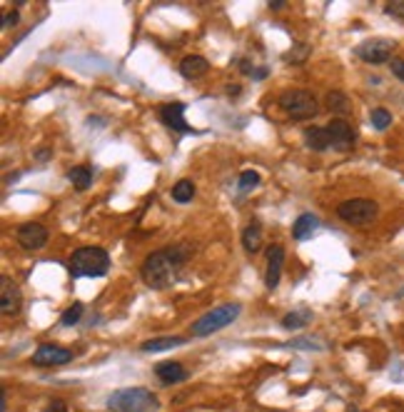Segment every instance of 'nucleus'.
I'll return each mask as SVG.
<instances>
[{
  "label": "nucleus",
  "instance_id": "24",
  "mask_svg": "<svg viewBox=\"0 0 404 412\" xmlns=\"http://www.w3.org/2000/svg\"><path fill=\"white\" fill-rule=\"evenodd\" d=\"M309 53H312V48H309L307 43H295V48L289 50V53H285L282 58H285V62H295V65H302V62L309 58Z\"/></svg>",
  "mask_w": 404,
  "mask_h": 412
},
{
  "label": "nucleus",
  "instance_id": "13",
  "mask_svg": "<svg viewBox=\"0 0 404 412\" xmlns=\"http://www.w3.org/2000/svg\"><path fill=\"white\" fill-rule=\"evenodd\" d=\"M282 268H285V247L272 245L268 250V273H265V285H268V290H274L280 285Z\"/></svg>",
  "mask_w": 404,
  "mask_h": 412
},
{
  "label": "nucleus",
  "instance_id": "19",
  "mask_svg": "<svg viewBox=\"0 0 404 412\" xmlns=\"http://www.w3.org/2000/svg\"><path fill=\"white\" fill-rule=\"evenodd\" d=\"M187 340L180 335H165V337H155V340H147L143 343L140 350L143 352H165V350H172V347H180V345H185Z\"/></svg>",
  "mask_w": 404,
  "mask_h": 412
},
{
  "label": "nucleus",
  "instance_id": "34",
  "mask_svg": "<svg viewBox=\"0 0 404 412\" xmlns=\"http://www.w3.org/2000/svg\"><path fill=\"white\" fill-rule=\"evenodd\" d=\"M8 410V390H3V400H0V412Z\"/></svg>",
  "mask_w": 404,
  "mask_h": 412
},
{
  "label": "nucleus",
  "instance_id": "7",
  "mask_svg": "<svg viewBox=\"0 0 404 412\" xmlns=\"http://www.w3.org/2000/svg\"><path fill=\"white\" fill-rule=\"evenodd\" d=\"M357 58L370 65H382L392 58L394 53V41H387V38H375V41H364L362 45H357Z\"/></svg>",
  "mask_w": 404,
  "mask_h": 412
},
{
  "label": "nucleus",
  "instance_id": "18",
  "mask_svg": "<svg viewBox=\"0 0 404 412\" xmlns=\"http://www.w3.org/2000/svg\"><path fill=\"white\" fill-rule=\"evenodd\" d=\"M242 247H245V253L254 255L260 253L262 247V225L257 222V220H252L250 225L242 230Z\"/></svg>",
  "mask_w": 404,
  "mask_h": 412
},
{
  "label": "nucleus",
  "instance_id": "5",
  "mask_svg": "<svg viewBox=\"0 0 404 412\" xmlns=\"http://www.w3.org/2000/svg\"><path fill=\"white\" fill-rule=\"evenodd\" d=\"M282 113L295 120H309L320 113V105H317V98L309 93V90H285L280 98H277Z\"/></svg>",
  "mask_w": 404,
  "mask_h": 412
},
{
  "label": "nucleus",
  "instance_id": "6",
  "mask_svg": "<svg viewBox=\"0 0 404 412\" xmlns=\"http://www.w3.org/2000/svg\"><path fill=\"white\" fill-rule=\"evenodd\" d=\"M337 215L352 227H364L372 225L379 215V205L370 198H352L344 200L342 205L337 207Z\"/></svg>",
  "mask_w": 404,
  "mask_h": 412
},
{
  "label": "nucleus",
  "instance_id": "33",
  "mask_svg": "<svg viewBox=\"0 0 404 412\" xmlns=\"http://www.w3.org/2000/svg\"><path fill=\"white\" fill-rule=\"evenodd\" d=\"M35 158L40 160V163H48V158H50V150H48V148H40V150H35Z\"/></svg>",
  "mask_w": 404,
  "mask_h": 412
},
{
  "label": "nucleus",
  "instance_id": "16",
  "mask_svg": "<svg viewBox=\"0 0 404 412\" xmlns=\"http://www.w3.org/2000/svg\"><path fill=\"white\" fill-rule=\"evenodd\" d=\"M305 145H307L309 150H315V152L329 150V148H332V143H329L327 128H317V125L307 128V130H305Z\"/></svg>",
  "mask_w": 404,
  "mask_h": 412
},
{
  "label": "nucleus",
  "instance_id": "10",
  "mask_svg": "<svg viewBox=\"0 0 404 412\" xmlns=\"http://www.w3.org/2000/svg\"><path fill=\"white\" fill-rule=\"evenodd\" d=\"M23 308V293L18 288V282L10 280L8 275L0 277V310L3 315H18Z\"/></svg>",
  "mask_w": 404,
  "mask_h": 412
},
{
  "label": "nucleus",
  "instance_id": "30",
  "mask_svg": "<svg viewBox=\"0 0 404 412\" xmlns=\"http://www.w3.org/2000/svg\"><path fill=\"white\" fill-rule=\"evenodd\" d=\"M45 412H68V405H65L62 400H53V402L45 407Z\"/></svg>",
  "mask_w": 404,
  "mask_h": 412
},
{
  "label": "nucleus",
  "instance_id": "35",
  "mask_svg": "<svg viewBox=\"0 0 404 412\" xmlns=\"http://www.w3.org/2000/svg\"><path fill=\"white\" fill-rule=\"evenodd\" d=\"M280 8H285V3H280V0H277V3H270V10H280Z\"/></svg>",
  "mask_w": 404,
  "mask_h": 412
},
{
  "label": "nucleus",
  "instance_id": "29",
  "mask_svg": "<svg viewBox=\"0 0 404 412\" xmlns=\"http://www.w3.org/2000/svg\"><path fill=\"white\" fill-rule=\"evenodd\" d=\"M390 68H392V73H394V76H397L399 80L404 82V58H394Z\"/></svg>",
  "mask_w": 404,
  "mask_h": 412
},
{
  "label": "nucleus",
  "instance_id": "17",
  "mask_svg": "<svg viewBox=\"0 0 404 412\" xmlns=\"http://www.w3.org/2000/svg\"><path fill=\"white\" fill-rule=\"evenodd\" d=\"M317 227H320V220H317V215L312 213H302L300 218L295 220V225H292V238L295 240H307V238H312V233H315Z\"/></svg>",
  "mask_w": 404,
  "mask_h": 412
},
{
  "label": "nucleus",
  "instance_id": "12",
  "mask_svg": "<svg viewBox=\"0 0 404 412\" xmlns=\"http://www.w3.org/2000/svg\"><path fill=\"white\" fill-rule=\"evenodd\" d=\"M160 120L163 125L172 128L175 133H198L195 128L185 123V103H167V105H160L158 110Z\"/></svg>",
  "mask_w": 404,
  "mask_h": 412
},
{
  "label": "nucleus",
  "instance_id": "26",
  "mask_svg": "<svg viewBox=\"0 0 404 412\" xmlns=\"http://www.w3.org/2000/svg\"><path fill=\"white\" fill-rule=\"evenodd\" d=\"M372 125L377 128V130H387L392 125V113L390 110H384V108H375L372 110V115H370Z\"/></svg>",
  "mask_w": 404,
  "mask_h": 412
},
{
  "label": "nucleus",
  "instance_id": "14",
  "mask_svg": "<svg viewBox=\"0 0 404 412\" xmlns=\"http://www.w3.org/2000/svg\"><path fill=\"white\" fill-rule=\"evenodd\" d=\"M155 375L163 385H180L187 380V370L175 360H167V363L155 365Z\"/></svg>",
  "mask_w": 404,
  "mask_h": 412
},
{
  "label": "nucleus",
  "instance_id": "3",
  "mask_svg": "<svg viewBox=\"0 0 404 412\" xmlns=\"http://www.w3.org/2000/svg\"><path fill=\"white\" fill-rule=\"evenodd\" d=\"M108 407L112 412H158V398L145 387H125L110 395Z\"/></svg>",
  "mask_w": 404,
  "mask_h": 412
},
{
  "label": "nucleus",
  "instance_id": "11",
  "mask_svg": "<svg viewBox=\"0 0 404 412\" xmlns=\"http://www.w3.org/2000/svg\"><path fill=\"white\" fill-rule=\"evenodd\" d=\"M73 360V352L60 345H40L33 355V365L38 367H58V365H68Z\"/></svg>",
  "mask_w": 404,
  "mask_h": 412
},
{
  "label": "nucleus",
  "instance_id": "2",
  "mask_svg": "<svg viewBox=\"0 0 404 412\" xmlns=\"http://www.w3.org/2000/svg\"><path fill=\"white\" fill-rule=\"evenodd\" d=\"M110 270V255L108 250L95 245L78 247L70 255V275L73 277H103Z\"/></svg>",
  "mask_w": 404,
  "mask_h": 412
},
{
  "label": "nucleus",
  "instance_id": "23",
  "mask_svg": "<svg viewBox=\"0 0 404 412\" xmlns=\"http://www.w3.org/2000/svg\"><path fill=\"white\" fill-rule=\"evenodd\" d=\"M312 320V312L309 310H295V312H287L282 317V328L285 330H300Z\"/></svg>",
  "mask_w": 404,
  "mask_h": 412
},
{
  "label": "nucleus",
  "instance_id": "22",
  "mask_svg": "<svg viewBox=\"0 0 404 412\" xmlns=\"http://www.w3.org/2000/svg\"><path fill=\"white\" fill-rule=\"evenodd\" d=\"M192 198H195V183H192V180L182 178L172 185V200H175V203L185 205V203H190Z\"/></svg>",
  "mask_w": 404,
  "mask_h": 412
},
{
  "label": "nucleus",
  "instance_id": "21",
  "mask_svg": "<svg viewBox=\"0 0 404 412\" xmlns=\"http://www.w3.org/2000/svg\"><path fill=\"white\" fill-rule=\"evenodd\" d=\"M324 100H327V108L332 110V113H337V115H347L352 110V103L347 100L344 93H340V90H329Z\"/></svg>",
  "mask_w": 404,
  "mask_h": 412
},
{
  "label": "nucleus",
  "instance_id": "20",
  "mask_svg": "<svg viewBox=\"0 0 404 412\" xmlns=\"http://www.w3.org/2000/svg\"><path fill=\"white\" fill-rule=\"evenodd\" d=\"M68 180L75 190L85 192L93 187V170H90L88 165H75L73 170H68Z\"/></svg>",
  "mask_w": 404,
  "mask_h": 412
},
{
  "label": "nucleus",
  "instance_id": "27",
  "mask_svg": "<svg viewBox=\"0 0 404 412\" xmlns=\"http://www.w3.org/2000/svg\"><path fill=\"white\" fill-rule=\"evenodd\" d=\"M82 302H75L73 308H68L65 312H62V317H60V325H65V328H73V325H78L80 323V317H82Z\"/></svg>",
  "mask_w": 404,
  "mask_h": 412
},
{
  "label": "nucleus",
  "instance_id": "8",
  "mask_svg": "<svg viewBox=\"0 0 404 412\" xmlns=\"http://www.w3.org/2000/svg\"><path fill=\"white\" fill-rule=\"evenodd\" d=\"M15 240H18V245H21L23 250L35 253V250H43V247L48 245L50 233H48V227L40 225V222H23V225L18 227V233H15Z\"/></svg>",
  "mask_w": 404,
  "mask_h": 412
},
{
  "label": "nucleus",
  "instance_id": "4",
  "mask_svg": "<svg viewBox=\"0 0 404 412\" xmlns=\"http://www.w3.org/2000/svg\"><path fill=\"white\" fill-rule=\"evenodd\" d=\"M240 312H242V308L237 305V302L219 305V308H215L213 312H205V315L200 317V320H195V323H192L190 335L192 337H207V335H213V332H219L222 328L233 325Z\"/></svg>",
  "mask_w": 404,
  "mask_h": 412
},
{
  "label": "nucleus",
  "instance_id": "1",
  "mask_svg": "<svg viewBox=\"0 0 404 412\" xmlns=\"http://www.w3.org/2000/svg\"><path fill=\"white\" fill-rule=\"evenodd\" d=\"M192 247L187 242H178V245L163 247V250H155L145 258L140 275L147 288L152 290H167L172 288L180 277V270L185 268V262L190 260Z\"/></svg>",
  "mask_w": 404,
  "mask_h": 412
},
{
  "label": "nucleus",
  "instance_id": "25",
  "mask_svg": "<svg viewBox=\"0 0 404 412\" xmlns=\"http://www.w3.org/2000/svg\"><path fill=\"white\" fill-rule=\"evenodd\" d=\"M257 185H260V172L257 170H245L240 175V180H237V190L240 192H250Z\"/></svg>",
  "mask_w": 404,
  "mask_h": 412
},
{
  "label": "nucleus",
  "instance_id": "32",
  "mask_svg": "<svg viewBox=\"0 0 404 412\" xmlns=\"http://www.w3.org/2000/svg\"><path fill=\"white\" fill-rule=\"evenodd\" d=\"M18 21H21V13H18V10H13V13H5V21H3V27L18 25Z\"/></svg>",
  "mask_w": 404,
  "mask_h": 412
},
{
  "label": "nucleus",
  "instance_id": "31",
  "mask_svg": "<svg viewBox=\"0 0 404 412\" xmlns=\"http://www.w3.org/2000/svg\"><path fill=\"white\" fill-rule=\"evenodd\" d=\"M292 345H295V347H305V350H315L317 347V345L312 343V337H300V340H295Z\"/></svg>",
  "mask_w": 404,
  "mask_h": 412
},
{
  "label": "nucleus",
  "instance_id": "9",
  "mask_svg": "<svg viewBox=\"0 0 404 412\" xmlns=\"http://www.w3.org/2000/svg\"><path fill=\"white\" fill-rule=\"evenodd\" d=\"M327 133H329V143H332V150L337 152H350L355 148V130H352V125L342 117H335L332 123L327 125Z\"/></svg>",
  "mask_w": 404,
  "mask_h": 412
},
{
  "label": "nucleus",
  "instance_id": "28",
  "mask_svg": "<svg viewBox=\"0 0 404 412\" xmlns=\"http://www.w3.org/2000/svg\"><path fill=\"white\" fill-rule=\"evenodd\" d=\"M384 13L394 15V18H404V0H390V3L384 5Z\"/></svg>",
  "mask_w": 404,
  "mask_h": 412
},
{
  "label": "nucleus",
  "instance_id": "15",
  "mask_svg": "<svg viewBox=\"0 0 404 412\" xmlns=\"http://www.w3.org/2000/svg\"><path fill=\"white\" fill-rule=\"evenodd\" d=\"M207 70H210V62H207V58H202V55H187V58L180 60V76L187 78V80H195V78L205 76Z\"/></svg>",
  "mask_w": 404,
  "mask_h": 412
}]
</instances>
